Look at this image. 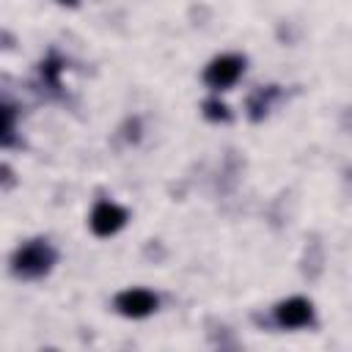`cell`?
Returning <instances> with one entry per match:
<instances>
[{"instance_id": "7a4b0ae2", "label": "cell", "mask_w": 352, "mask_h": 352, "mask_svg": "<svg viewBox=\"0 0 352 352\" xmlns=\"http://www.w3.org/2000/svg\"><path fill=\"white\" fill-rule=\"evenodd\" d=\"M242 72H245V58L234 55V52H226V55H217V58L209 60V66L204 69V82L209 88L220 91V88L234 85Z\"/></svg>"}, {"instance_id": "3957f363", "label": "cell", "mask_w": 352, "mask_h": 352, "mask_svg": "<svg viewBox=\"0 0 352 352\" xmlns=\"http://www.w3.org/2000/svg\"><path fill=\"white\" fill-rule=\"evenodd\" d=\"M275 324L289 327V330L308 327L314 324V305L305 297H289L275 305Z\"/></svg>"}, {"instance_id": "5b68a950", "label": "cell", "mask_w": 352, "mask_h": 352, "mask_svg": "<svg viewBox=\"0 0 352 352\" xmlns=\"http://www.w3.org/2000/svg\"><path fill=\"white\" fill-rule=\"evenodd\" d=\"M157 308V294H151L148 289H126L121 294H116V311L132 319L148 316Z\"/></svg>"}, {"instance_id": "6da1fadb", "label": "cell", "mask_w": 352, "mask_h": 352, "mask_svg": "<svg viewBox=\"0 0 352 352\" xmlns=\"http://www.w3.org/2000/svg\"><path fill=\"white\" fill-rule=\"evenodd\" d=\"M52 264H55V250L44 239H33L22 245L11 258V267L19 278H41L44 272H50Z\"/></svg>"}, {"instance_id": "277c9868", "label": "cell", "mask_w": 352, "mask_h": 352, "mask_svg": "<svg viewBox=\"0 0 352 352\" xmlns=\"http://www.w3.org/2000/svg\"><path fill=\"white\" fill-rule=\"evenodd\" d=\"M126 223V212L113 201H99L91 212V231L96 236H110Z\"/></svg>"}, {"instance_id": "52a82bcc", "label": "cell", "mask_w": 352, "mask_h": 352, "mask_svg": "<svg viewBox=\"0 0 352 352\" xmlns=\"http://www.w3.org/2000/svg\"><path fill=\"white\" fill-rule=\"evenodd\" d=\"M204 110H206V116H209V118H220V121H226V118H228V107H226V104H220V102H214V99H209V102L204 104Z\"/></svg>"}, {"instance_id": "ba28073f", "label": "cell", "mask_w": 352, "mask_h": 352, "mask_svg": "<svg viewBox=\"0 0 352 352\" xmlns=\"http://www.w3.org/2000/svg\"><path fill=\"white\" fill-rule=\"evenodd\" d=\"M58 3H69V6H74V3H77V0H58Z\"/></svg>"}, {"instance_id": "8992f818", "label": "cell", "mask_w": 352, "mask_h": 352, "mask_svg": "<svg viewBox=\"0 0 352 352\" xmlns=\"http://www.w3.org/2000/svg\"><path fill=\"white\" fill-rule=\"evenodd\" d=\"M278 96V91L270 85V88H258V91H253L250 94V99H248V110H250V118H261L267 110H270V104H272V99Z\"/></svg>"}]
</instances>
